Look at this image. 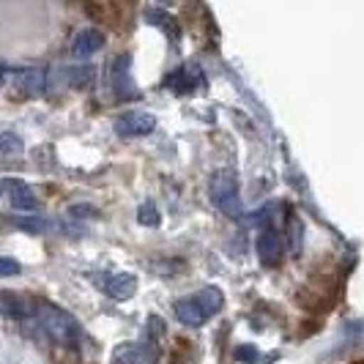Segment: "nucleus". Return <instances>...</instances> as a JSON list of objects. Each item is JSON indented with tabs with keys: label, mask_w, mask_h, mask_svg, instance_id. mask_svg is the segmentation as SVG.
Returning a JSON list of instances; mask_svg holds the SVG:
<instances>
[{
	"label": "nucleus",
	"mask_w": 364,
	"mask_h": 364,
	"mask_svg": "<svg viewBox=\"0 0 364 364\" xmlns=\"http://www.w3.org/2000/svg\"><path fill=\"white\" fill-rule=\"evenodd\" d=\"M33 307H36V301H31V299H25L19 293L0 291V315H6V318L25 321V318L33 315Z\"/></svg>",
	"instance_id": "9"
},
{
	"label": "nucleus",
	"mask_w": 364,
	"mask_h": 364,
	"mask_svg": "<svg viewBox=\"0 0 364 364\" xmlns=\"http://www.w3.org/2000/svg\"><path fill=\"white\" fill-rule=\"evenodd\" d=\"M301 238H304V225H301V219L291 214L288 217V247H291L293 255H299L301 252Z\"/></svg>",
	"instance_id": "18"
},
{
	"label": "nucleus",
	"mask_w": 364,
	"mask_h": 364,
	"mask_svg": "<svg viewBox=\"0 0 364 364\" xmlns=\"http://www.w3.org/2000/svg\"><path fill=\"white\" fill-rule=\"evenodd\" d=\"M236 359L244 364H255L260 359V353H257V348L252 346H238L236 348Z\"/></svg>",
	"instance_id": "21"
},
{
	"label": "nucleus",
	"mask_w": 364,
	"mask_h": 364,
	"mask_svg": "<svg viewBox=\"0 0 364 364\" xmlns=\"http://www.w3.org/2000/svg\"><path fill=\"white\" fill-rule=\"evenodd\" d=\"M25 154V143L14 132H0V162H14Z\"/></svg>",
	"instance_id": "15"
},
{
	"label": "nucleus",
	"mask_w": 364,
	"mask_h": 364,
	"mask_svg": "<svg viewBox=\"0 0 364 364\" xmlns=\"http://www.w3.org/2000/svg\"><path fill=\"white\" fill-rule=\"evenodd\" d=\"M0 192H3V181H0Z\"/></svg>",
	"instance_id": "24"
},
{
	"label": "nucleus",
	"mask_w": 364,
	"mask_h": 364,
	"mask_svg": "<svg viewBox=\"0 0 364 364\" xmlns=\"http://www.w3.org/2000/svg\"><path fill=\"white\" fill-rule=\"evenodd\" d=\"M162 350L154 340H132L115 348L112 364H159Z\"/></svg>",
	"instance_id": "3"
},
{
	"label": "nucleus",
	"mask_w": 364,
	"mask_h": 364,
	"mask_svg": "<svg viewBox=\"0 0 364 364\" xmlns=\"http://www.w3.org/2000/svg\"><path fill=\"white\" fill-rule=\"evenodd\" d=\"M3 189L9 192V200L17 211H33L36 208V192L28 186L25 181H6Z\"/></svg>",
	"instance_id": "12"
},
{
	"label": "nucleus",
	"mask_w": 364,
	"mask_h": 364,
	"mask_svg": "<svg viewBox=\"0 0 364 364\" xmlns=\"http://www.w3.org/2000/svg\"><path fill=\"white\" fill-rule=\"evenodd\" d=\"M3 80H6V66L0 63V85H3Z\"/></svg>",
	"instance_id": "23"
},
{
	"label": "nucleus",
	"mask_w": 364,
	"mask_h": 364,
	"mask_svg": "<svg viewBox=\"0 0 364 364\" xmlns=\"http://www.w3.org/2000/svg\"><path fill=\"white\" fill-rule=\"evenodd\" d=\"M164 88H170L173 93H192L205 88V74L198 63H183L181 69H176L173 74L164 77Z\"/></svg>",
	"instance_id": "6"
},
{
	"label": "nucleus",
	"mask_w": 364,
	"mask_h": 364,
	"mask_svg": "<svg viewBox=\"0 0 364 364\" xmlns=\"http://www.w3.org/2000/svg\"><path fill=\"white\" fill-rule=\"evenodd\" d=\"M102 47H105V33L96 31V28H85V31H80V33L74 36L72 53L77 55V58H91V55H96Z\"/></svg>",
	"instance_id": "11"
},
{
	"label": "nucleus",
	"mask_w": 364,
	"mask_h": 364,
	"mask_svg": "<svg viewBox=\"0 0 364 364\" xmlns=\"http://www.w3.org/2000/svg\"><path fill=\"white\" fill-rule=\"evenodd\" d=\"M255 250H257L260 263H263L266 269H277L279 260H282V236H279L274 228H263L255 241Z\"/></svg>",
	"instance_id": "7"
},
{
	"label": "nucleus",
	"mask_w": 364,
	"mask_h": 364,
	"mask_svg": "<svg viewBox=\"0 0 364 364\" xmlns=\"http://www.w3.org/2000/svg\"><path fill=\"white\" fill-rule=\"evenodd\" d=\"M208 198L217 205L219 211H225L228 217H238L241 214V203H238V173L225 167L217 170L208 181Z\"/></svg>",
	"instance_id": "2"
},
{
	"label": "nucleus",
	"mask_w": 364,
	"mask_h": 364,
	"mask_svg": "<svg viewBox=\"0 0 364 364\" xmlns=\"http://www.w3.org/2000/svg\"><path fill=\"white\" fill-rule=\"evenodd\" d=\"M173 310H176V318L181 321L183 326H189V328H198V326H203V323L208 321L195 296H189V299H178Z\"/></svg>",
	"instance_id": "13"
},
{
	"label": "nucleus",
	"mask_w": 364,
	"mask_h": 364,
	"mask_svg": "<svg viewBox=\"0 0 364 364\" xmlns=\"http://www.w3.org/2000/svg\"><path fill=\"white\" fill-rule=\"evenodd\" d=\"M93 72L91 63H82V66H66V69H60V82L63 85H69V88H88L93 82Z\"/></svg>",
	"instance_id": "14"
},
{
	"label": "nucleus",
	"mask_w": 364,
	"mask_h": 364,
	"mask_svg": "<svg viewBox=\"0 0 364 364\" xmlns=\"http://www.w3.org/2000/svg\"><path fill=\"white\" fill-rule=\"evenodd\" d=\"M148 328H151V337H146V340H154V337H159L164 331V323H162V318H148Z\"/></svg>",
	"instance_id": "22"
},
{
	"label": "nucleus",
	"mask_w": 364,
	"mask_h": 364,
	"mask_svg": "<svg viewBox=\"0 0 364 364\" xmlns=\"http://www.w3.org/2000/svg\"><path fill=\"white\" fill-rule=\"evenodd\" d=\"M198 304L203 307V312H205V318H211V315H217L222 307H225V296H222V291L219 288H214V285H208V288H203L198 296Z\"/></svg>",
	"instance_id": "17"
},
{
	"label": "nucleus",
	"mask_w": 364,
	"mask_h": 364,
	"mask_svg": "<svg viewBox=\"0 0 364 364\" xmlns=\"http://www.w3.org/2000/svg\"><path fill=\"white\" fill-rule=\"evenodd\" d=\"M129 63H132L129 55H118L109 66V85H112V93H115L118 102H129V99L140 96L134 80H132V72H129Z\"/></svg>",
	"instance_id": "4"
},
{
	"label": "nucleus",
	"mask_w": 364,
	"mask_h": 364,
	"mask_svg": "<svg viewBox=\"0 0 364 364\" xmlns=\"http://www.w3.org/2000/svg\"><path fill=\"white\" fill-rule=\"evenodd\" d=\"M22 272V263L14 260V257H0V279H6V277H17Z\"/></svg>",
	"instance_id": "20"
},
{
	"label": "nucleus",
	"mask_w": 364,
	"mask_h": 364,
	"mask_svg": "<svg viewBox=\"0 0 364 364\" xmlns=\"http://www.w3.org/2000/svg\"><path fill=\"white\" fill-rule=\"evenodd\" d=\"M146 19L151 22V25L162 28L164 33H170V41H176V44H178V38H181V31H178V22L170 17V14H164L162 9H148Z\"/></svg>",
	"instance_id": "16"
},
{
	"label": "nucleus",
	"mask_w": 364,
	"mask_h": 364,
	"mask_svg": "<svg viewBox=\"0 0 364 364\" xmlns=\"http://www.w3.org/2000/svg\"><path fill=\"white\" fill-rule=\"evenodd\" d=\"M99 288H105L109 299H115V301H127L132 299L134 293H137V277L134 274H112L105 279V285H99Z\"/></svg>",
	"instance_id": "10"
},
{
	"label": "nucleus",
	"mask_w": 364,
	"mask_h": 364,
	"mask_svg": "<svg viewBox=\"0 0 364 364\" xmlns=\"http://www.w3.org/2000/svg\"><path fill=\"white\" fill-rule=\"evenodd\" d=\"M33 318H36L41 331L53 340L55 346L69 348V350H74V348L80 346V340H82V323L74 318L72 312H66L63 307H55L50 301H36Z\"/></svg>",
	"instance_id": "1"
},
{
	"label": "nucleus",
	"mask_w": 364,
	"mask_h": 364,
	"mask_svg": "<svg viewBox=\"0 0 364 364\" xmlns=\"http://www.w3.org/2000/svg\"><path fill=\"white\" fill-rule=\"evenodd\" d=\"M137 219H140V225H148V228H159V222H162V214H159L156 203L146 200L143 205H140V208H137Z\"/></svg>",
	"instance_id": "19"
},
{
	"label": "nucleus",
	"mask_w": 364,
	"mask_h": 364,
	"mask_svg": "<svg viewBox=\"0 0 364 364\" xmlns=\"http://www.w3.org/2000/svg\"><path fill=\"white\" fill-rule=\"evenodd\" d=\"M14 88H17L22 96H38L47 88V72L44 69H36V66H22L14 72Z\"/></svg>",
	"instance_id": "8"
},
{
	"label": "nucleus",
	"mask_w": 364,
	"mask_h": 364,
	"mask_svg": "<svg viewBox=\"0 0 364 364\" xmlns=\"http://www.w3.org/2000/svg\"><path fill=\"white\" fill-rule=\"evenodd\" d=\"M112 129L118 137H146L156 129V118L146 109H132V112L118 115Z\"/></svg>",
	"instance_id": "5"
}]
</instances>
